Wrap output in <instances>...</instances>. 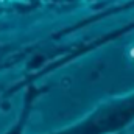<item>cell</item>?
<instances>
[{
	"instance_id": "cell-1",
	"label": "cell",
	"mask_w": 134,
	"mask_h": 134,
	"mask_svg": "<svg viewBox=\"0 0 134 134\" xmlns=\"http://www.w3.org/2000/svg\"><path fill=\"white\" fill-rule=\"evenodd\" d=\"M130 56H131V58H134V47H131V48H130Z\"/></svg>"
}]
</instances>
